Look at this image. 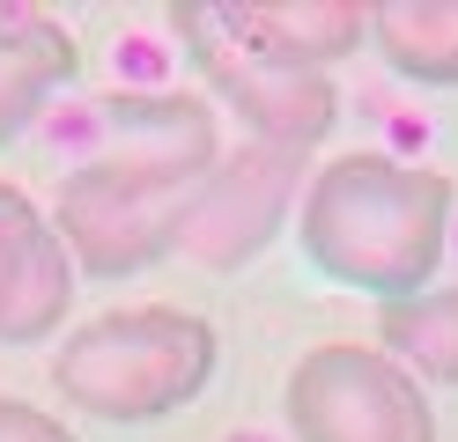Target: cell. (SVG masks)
<instances>
[{"mask_svg":"<svg viewBox=\"0 0 458 442\" xmlns=\"http://www.w3.org/2000/svg\"><path fill=\"white\" fill-rule=\"evenodd\" d=\"M104 147L60 177L52 229L74 251V273L133 280L178 251V221L199 177L222 163L215 111L199 96H104Z\"/></svg>","mask_w":458,"mask_h":442,"instance_id":"1","label":"cell"},{"mask_svg":"<svg viewBox=\"0 0 458 442\" xmlns=\"http://www.w3.org/2000/svg\"><path fill=\"white\" fill-rule=\"evenodd\" d=\"M451 177L355 147V155L326 163L303 192V258L326 280L362 288L377 303H414L428 295L444 265V236H451Z\"/></svg>","mask_w":458,"mask_h":442,"instance_id":"2","label":"cell"},{"mask_svg":"<svg viewBox=\"0 0 458 442\" xmlns=\"http://www.w3.org/2000/svg\"><path fill=\"white\" fill-rule=\"evenodd\" d=\"M222 369V339L199 310L178 303H126L74 324L52 354V391L74 413L111 428H148L163 413H185Z\"/></svg>","mask_w":458,"mask_h":442,"instance_id":"3","label":"cell"},{"mask_svg":"<svg viewBox=\"0 0 458 442\" xmlns=\"http://www.w3.org/2000/svg\"><path fill=\"white\" fill-rule=\"evenodd\" d=\"M289 435L296 442H437V413L421 398V376L399 369L385 346H310L289 369Z\"/></svg>","mask_w":458,"mask_h":442,"instance_id":"4","label":"cell"},{"mask_svg":"<svg viewBox=\"0 0 458 442\" xmlns=\"http://www.w3.org/2000/svg\"><path fill=\"white\" fill-rule=\"evenodd\" d=\"M170 29L185 38V52H192V67L208 74V88L244 118V140L310 155V147L333 133V118H340L333 74H296V67H267V59H251L222 29V8H199V0L170 8Z\"/></svg>","mask_w":458,"mask_h":442,"instance_id":"5","label":"cell"},{"mask_svg":"<svg viewBox=\"0 0 458 442\" xmlns=\"http://www.w3.org/2000/svg\"><path fill=\"white\" fill-rule=\"evenodd\" d=\"M303 185V155L296 147H267V140H237L229 155L199 177V192L178 221V258H192L199 273H244L259 258L281 221L296 206Z\"/></svg>","mask_w":458,"mask_h":442,"instance_id":"6","label":"cell"},{"mask_svg":"<svg viewBox=\"0 0 458 442\" xmlns=\"http://www.w3.org/2000/svg\"><path fill=\"white\" fill-rule=\"evenodd\" d=\"M74 251L60 229L45 221V206L0 177V346L52 339L74 310Z\"/></svg>","mask_w":458,"mask_h":442,"instance_id":"7","label":"cell"},{"mask_svg":"<svg viewBox=\"0 0 458 442\" xmlns=\"http://www.w3.org/2000/svg\"><path fill=\"white\" fill-rule=\"evenodd\" d=\"M222 29L267 67L333 74L369 38V8L362 0H222Z\"/></svg>","mask_w":458,"mask_h":442,"instance_id":"8","label":"cell"},{"mask_svg":"<svg viewBox=\"0 0 458 442\" xmlns=\"http://www.w3.org/2000/svg\"><path fill=\"white\" fill-rule=\"evenodd\" d=\"M74 74H81V45L60 22L30 8H0V147L30 133Z\"/></svg>","mask_w":458,"mask_h":442,"instance_id":"9","label":"cell"},{"mask_svg":"<svg viewBox=\"0 0 458 442\" xmlns=\"http://www.w3.org/2000/svg\"><path fill=\"white\" fill-rule=\"evenodd\" d=\"M369 45L385 52L392 74L421 88H458V0H377Z\"/></svg>","mask_w":458,"mask_h":442,"instance_id":"10","label":"cell"},{"mask_svg":"<svg viewBox=\"0 0 458 442\" xmlns=\"http://www.w3.org/2000/svg\"><path fill=\"white\" fill-rule=\"evenodd\" d=\"M377 339H385V354L399 369L458 391V288H428L414 303H385Z\"/></svg>","mask_w":458,"mask_h":442,"instance_id":"11","label":"cell"},{"mask_svg":"<svg viewBox=\"0 0 458 442\" xmlns=\"http://www.w3.org/2000/svg\"><path fill=\"white\" fill-rule=\"evenodd\" d=\"M0 442H74V428L30 398H0Z\"/></svg>","mask_w":458,"mask_h":442,"instance_id":"12","label":"cell"}]
</instances>
